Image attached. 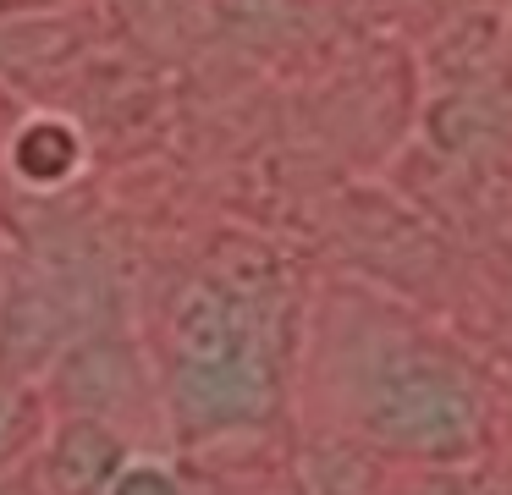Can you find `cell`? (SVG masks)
<instances>
[{"instance_id": "1", "label": "cell", "mask_w": 512, "mask_h": 495, "mask_svg": "<svg viewBox=\"0 0 512 495\" xmlns=\"http://www.w3.org/2000/svg\"><path fill=\"white\" fill-rule=\"evenodd\" d=\"M358 424L369 440L424 462H463L479 446V396L463 369L419 347H386L358 380Z\"/></svg>"}, {"instance_id": "2", "label": "cell", "mask_w": 512, "mask_h": 495, "mask_svg": "<svg viewBox=\"0 0 512 495\" xmlns=\"http://www.w3.org/2000/svg\"><path fill=\"white\" fill-rule=\"evenodd\" d=\"M177 402L193 424L232 429L270 413V363L265 352L215 363H177Z\"/></svg>"}, {"instance_id": "3", "label": "cell", "mask_w": 512, "mask_h": 495, "mask_svg": "<svg viewBox=\"0 0 512 495\" xmlns=\"http://www.w3.org/2000/svg\"><path fill=\"white\" fill-rule=\"evenodd\" d=\"M72 325L67 286L50 281H23L6 303V330H0V369H39L61 347Z\"/></svg>"}, {"instance_id": "4", "label": "cell", "mask_w": 512, "mask_h": 495, "mask_svg": "<svg viewBox=\"0 0 512 495\" xmlns=\"http://www.w3.org/2000/svg\"><path fill=\"white\" fill-rule=\"evenodd\" d=\"M116 473H122V446L100 418H72L45 462L50 495H111Z\"/></svg>"}, {"instance_id": "5", "label": "cell", "mask_w": 512, "mask_h": 495, "mask_svg": "<svg viewBox=\"0 0 512 495\" xmlns=\"http://www.w3.org/2000/svg\"><path fill=\"white\" fill-rule=\"evenodd\" d=\"M127 391H133V363H127V352L116 347V341H94V347L72 352V358L61 363V396L89 407V413L116 407Z\"/></svg>"}, {"instance_id": "6", "label": "cell", "mask_w": 512, "mask_h": 495, "mask_svg": "<svg viewBox=\"0 0 512 495\" xmlns=\"http://www.w3.org/2000/svg\"><path fill=\"white\" fill-rule=\"evenodd\" d=\"M12 160L28 182H61L78 165V138H72L67 121H34V127L17 132Z\"/></svg>"}, {"instance_id": "7", "label": "cell", "mask_w": 512, "mask_h": 495, "mask_svg": "<svg viewBox=\"0 0 512 495\" xmlns=\"http://www.w3.org/2000/svg\"><path fill=\"white\" fill-rule=\"evenodd\" d=\"M490 110H485V99L479 94H446V99H435V110H430V138L441 143L446 154H463V149H474V143H485L490 138Z\"/></svg>"}, {"instance_id": "8", "label": "cell", "mask_w": 512, "mask_h": 495, "mask_svg": "<svg viewBox=\"0 0 512 495\" xmlns=\"http://www.w3.org/2000/svg\"><path fill=\"white\" fill-rule=\"evenodd\" d=\"M34 435H39V402H34V391L6 385V391H0V462L17 457V451H23Z\"/></svg>"}, {"instance_id": "9", "label": "cell", "mask_w": 512, "mask_h": 495, "mask_svg": "<svg viewBox=\"0 0 512 495\" xmlns=\"http://www.w3.org/2000/svg\"><path fill=\"white\" fill-rule=\"evenodd\" d=\"M111 495H182V490L166 468H127V473H116Z\"/></svg>"}, {"instance_id": "10", "label": "cell", "mask_w": 512, "mask_h": 495, "mask_svg": "<svg viewBox=\"0 0 512 495\" xmlns=\"http://www.w3.org/2000/svg\"><path fill=\"white\" fill-rule=\"evenodd\" d=\"M419 495H496V490H485V484H457V479H446V484H430V490H419Z\"/></svg>"}, {"instance_id": "11", "label": "cell", "mask_w": 512, "mask_h": 495, "mask_svg": "<svg viewBox=\"0 0 512 495\" xmlns=\"http://www.w3.org/2000/svg\"><path fill=\"white\" fill-rule=\"evenodd\" d=\"M0 495H23V490H12V484H0Z\"/></svg>"}]
</instances>
